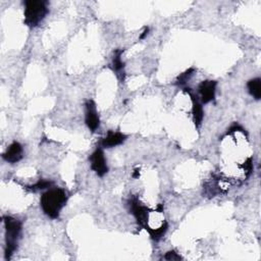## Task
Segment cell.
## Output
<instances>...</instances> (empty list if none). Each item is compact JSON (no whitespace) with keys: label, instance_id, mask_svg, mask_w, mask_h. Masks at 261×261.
Returning a JSON list of instances; mask_svg holds the SVG:
<instances>
[{"label":"cell","instance_id":"obj_3","mask_svg":"<svg viewBox=\"0 0 261 261\" xmlns=\"http://www.w3.org/2000/svg\"><path fill=\"white\" fill-rule=\"evenodd\" d=\"M48 14L47 2L41 0H29L25 2V24L29 27H36Z\"/></svg>","mask_w":261,"mask_h":261},{"label":"cell","instance_id":"obj_16","mask_svg":"<svg viewBox=\"0 0 261 261\" xmlns=\"http://www.w3.org/2000/svg\"><path fill=\"white\" fill-rule=\"evenodd\" d=\"M164 259H166V260H181L183 258L176 251H168L164 255Z\"/></svg>","mask_w":261,"mask_h":261},{"label":"cell","instance_id":"obj_4","mask_svg":"<svg viewBox=\"0 0 261 261\" xmlns=\"http://www.w3.org/2000/svg\"><path fill=\"white\" fill-rule=\"evenodd\" d=\"M129 206L130 212L133 213V215L137 219V223L146 230L148 228V208L144 205H142L136 197L130 199Z\"/></svg>","mask_w":261,"mask_h":261},{"label":"cell","instance_id":"obj_5","mask_svg":"<svg viewBox=\"0 0 261 261\" xmlns=\"http://www.w3.org/2000/svg\"><path fill=\"white\" fill-rule=\"evenodd\" d=\"M91 168L97 174L99 177H103L108 172V166L106 164L105 156H104L103 150L101 148H97L92 155L90 156Z\"/></svg>","mask_w":261,"mask_h":261},{"label":"cell","instance_id":"obj_10","mask_svg":"<svg viewBox=\"0 0 261 261\" xmlns=\"http://www.w3.org/2000/svg\"><path fill=\"white\" fill-rule=\"evenodd\" d=\"M187 92L189 93L191 100H192V104H193V108H192V112H193V120L194 123L196 125V127L199 128L201 126V123L203 121V116H204V112H203V108L201 103L198 101L197 97H196L191 91L190 89H185Z\"/></svg>","mask_w":261,"mask_h":261},{"label":"cell","instance_id":"obj_14","mask_svg":"<svg viewBox=\"0 0 261 261\" xmlns=\"http://www.w3.org/2000/svg\"><path fill=\"white\" fill-rule=\"evenodd\" d=\"M51 186H53V183L50 181H45V180H40L38 183H36L35 185L30 186L29 188L33 191H39V190H44L47 188H50Z\"/></svg>","mask_w":261,"mask_h":261},{"label":"cell","instance_id":"obj_15","mask_svg":"<svg viewBox=\"0 0 261 261\" xmlns=\"http://www.w3.org/2000/svg\"><path fill=\"white\" fill-rule=\"evenodd\" d=\"M193 73H194V69H189L184 74H182L181 76H179V78L177 79V84L178 85L186 84V82L193 76Z\"/></svg>","mask_w":261,"mask_h":261},{"label":"cell","instance_id":"obj_8","mask_svg":"<svg viewBox=\"0 0 261 261\" xmlns=\"http://www.w3.org/2000/svg\"><path fill=\"white\" fill-rule=\"evenodd\" d=\"M23 156H24L23 146L19 142H14L3 153L2 157L5 161L9 163H17L23 158Z\"/></svg>","mask_w":261,"mask_h":261},{"label":"cell","instance_id":"obj_2","mask_svg":"<svg viewBox=\"0 0 261 261\" xmlns=\"http://www.w3.org/2000/svg\"><path fill=\"white\" fill-rule=\"evenodd\" d=\"M5 227V259H10L18 247V241L22 232V223L20 220L11 217L3 216Z\"/></svg>","mask_w":261,"mask_h":261},{"label":"cell","instance_id":"obj_7","mask_svg":"<svg viewBox=\"0 0 261 261\" xmlns=\"http://www.w3.org/2000/svg\"><path fill=\"white\" fill-rule=\"evenodd\" d=\"M217 83L215 81L206 80L200 83L198 90L201 96V102L206 104L209 103L215 98V91H216Z\"/></svg>","mask_w":261,"mask_h":261},{"label":"cell","instance_id":"obj_1","mask_svg":"<svg viewBox=\"0 0 261 261\" xmlns=\"http://www.w3.org/2000/svg\"><path fill=\"white\" fill-rule=\"evenodd\" d=\"M68 201V196L62 189H51L45 192L40 199L43 212L50 218H58L60 210Z\"/></svg>","mask_w":261,"mask_h":261},{"label":"cell","instance_id":"obj_6","mask_svg":"<svg viewBox=\"0 0 261 261\" xmlns=\"http://www.w3.org/2000/svg\"><path fill=\"white\" fill-rule=\"evenodd\" d=\"M85 122L89 130L95 132V130L99 128L100 126V120L96 110L95 103L92 100H88L86 102V117Z\"/></svg>","mask_w":261,"mask_h":261},{"label":"cell","instance_id":"obj_12","mask_svg":"<svg viewBox=\"0 0 261 261\" xmlns=\"http://www.w3.org/2000/svg\"><path fill=\"white\" fill-rule=\"evenodd\" d=\"M167 228H168V225H167V223H165V221H164V223L158 228V229H148L147 231L149 232V234H150V237L153 239V240H155V241H158V240H160L163 236H164V234L166 233V231H167Z\"/></svg>","mask_w":261,"mask_h":261},{"label":"cell","instance_id":"obj_17","mask_svg":"<svg viewBox=\"0 0 261 261\" xmlns=\"http://www.w3.org/2000/svg\"><path fill=\"white\" fill-rule=\"evenodd\" d=\"M133 177H134V178H138V177H139V171H138V169H136V171H135V174L133 175Z\"/></svg>","mask_w":261,"mask_h":261},{"label":"cell","instance_id":"obj_9","mask_svg":"<svg viewBox=\"0 0 261 261\" xmlns=\"http://www.w3.org/2000/svg\"><path fill=\"white\" fill-rule=\"evenodd\" d=\"M127 136L124 135L121 132H112V130H109L107 133V136L104 138L101 142V145L104 148H112L117 145H121L126 141Z\"/></svg>","mask_w":261,"mask_h":261},{"label":"cell","instance_id":"obj_11","mask_svg":"<svg viewBox=\"0 0 261 261\" xmlns=\"http://www.w3.org/2000/svg\"><path fill=\"white\" fill-rule=\"evenodd\" d=\"M248 91L251 96H253L256 100H259L261 97V80L259 78H255V79L250 80L247 84Z\"/></svg>","mask_w":261,"mask_h":261},{"label":"cell","instance_id":"obj_13","mask_svg":"<svg viewBox=\"0 0 261 261\" xmlns=\"http://www.w3.org/2000/svg\"><path fill=\"white\" fill-rule=\"evenodd\" d=\"M124 50H116L114 52V56H113V70L116 73H120L123 71L125 68V63L122 60V54H123Z\"/></svg>","mask_w":261,"mask_h":261}]
</instances>
